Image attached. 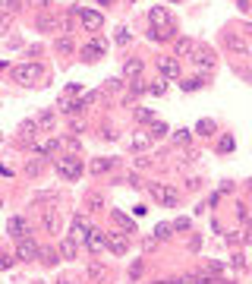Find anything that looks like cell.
I'll return each instance as SVG.
<instances>
[{"label": "cell", "mask_w": 252, "mask_h": 284, "mask_svg": "<svg viewBox=\"0 0 252 284\" xmlns=\"http://www.w3.org/2000/svg\"><path fill=\"white\" fill-rule=\"evenodd\" d=\"M54 167H57V174L69 183H76L82 177V161L76 155H60V158H54Z\"/></svg>", "instance_id": "1"}, {"label": "cell", "mask_w": 252, "mask_h": 284, "mask_svg": "<svg viewBox=\"0 0 252 284\" xmlns=\"http://www.w3.org/2000/svg\"><path fill=\"white\" fill-rule=\"evenodd\" d=\"M13 79L22 82V85H35L38 79H44V67L41 63H22L13 70Z\"/></svg>", "instance_id": "2"}, {"label": "cell", "mask_w": 252, "mask_h": 284, "mask_svg": "<svg viewBox=\"0 0 252 284\" xmlns=\"http://www.w3.org/2000/svg\"><path fill=\"white\" fill-rule=\"evenodd\" d=\"M148 189H152V199H158L161 205H167V208H177V189L173 186H167V183H148Z\"/></svg>", "instance_id": "3"}, {"label": "cell", "mask_w": 252, "mask_h": 284, "mask_svg": "<svg viewBox=\"0 0 252 284\" xmlns=\"http://www.w3.org/2000/svg\"><path fill=\"white\" fill-rule=\"evenodd\" d=\"M38 243H35L32 237H26V240H16V259H22V262H35L38 259Z\"/></svg>", "instance_id": "4"}, {"label": "cell", "mask_w": 252, "mask_h": 284, "mask_svg": "<svg viewBox=\"0 0 252 284\" xmlns=\"http://www.w3.org/2000/svg\"><path fill=\"white\" fill-rule=\"evenodd\" d=\"M73 16H79V23L85 26V32H98L101 23H104V16L98 10H73Z\"/></svg>", "instance_id": "5"}, {"label": "cell", "mask_w": 252, "mask_h": 284, "mask_svg": "<svg viewBox=\"0 0 252 284\" xmlns=\"http://www.w3.org/2000/svg\"><path fill=\"white\" fill-rule=\"evenodd\" d=\"M148 23H152V29H158V32L177 29V26L170 23V13H167L164 7H152V13H148Z\"/></svg>", "instance_id": "6"}, {"label": "cell", "mask_w": 252, "mask_h": 284, "mask_svg": "<svg viewBox=\"0 0 252 284\" xmlns=\"http://www.w3.org/2000/svg\"><path fill=\"white\" fill-rule=\"evenodd\" d=\"M104 51H107V41H104V38H92V41L82 48V60L92 63V60H98V57H104Z\"/></svg>", "instance_id": "7"}, {"label": "cell", "mask_w": 252, "mask_h": 284, "mask_svg": "<svg viewBox=\"0 0 252 284\" xmlns=\"http://www.w3.org/2000/svg\"><path fill=\"white\" fill-rule=\"evenodd\" d=\"M224 45H227V51L240 54V57H249V54H252V48H249V45L243 41L240 35H233V32H227V35H224Z\"/></svg>", "instance_id": "8"}, {"label": "cell", "mask_w": 252, "mask_h": 284, "mask_svg": "<svg viewBox=\"0 0 252 284\" xmlns=\"http://www.w3.org/2000/svg\"><path fill=\"white\" fill-rule=\"evenodd\" d=\"M158 70L167 76V79H180V60L177 57H158Z\"/></svg>", "instance_id": "9"}, {"label": "cell", "mask_w": 252, "mask_h": 284, "mask_svg": "<svg viewBox=\"0 0 252 284\" xmlns=\"http://www.w3.org/2000/svg\"><path fill=\"white\" fill-rule=\"evenodd\" d=\"M7 231H10V237H13V240H26V237H32V234H29V224H26V218H19V215H16V218H10Z\"/></svg>", "instance_id": "10"}, {"label": "cell", "mask_w": 252, "mask_h": 284, "mask_svg": "<svg viewBox=\"0 0 252 284\" xmlns=\"http://www.w3.org/2000/svg\"><path fill=\"white\" fill-rule=\"evenodd\" d=\"M85 246H88V253H101L104 246H107V234H101L98 227H92L88 237H85Z\"/></svg>", "instance_id": "11"}, {"label": "cell", "mask_w": 252, "mask_h": 284, "mask_svg": "<svg viewBox=\"0 0 252 284\" xmlns=\"http://www.w3.org/2000/svg\"><path fill=\"white\" fill-rule=\"evenodd\" d=\"M88 231H92V224H88V218H85V215H76V218H73V224H69V237H73V240L88 237Z\"/></svg>", "instance_id": "12"}, {"label": "cell", "mask_w": 252, "mask_h": 284, "mask_svg": "<svg viewBox=\"0 0 252 284\" xmlns=\"http://www.w3.org/2000/svg\"><path fill=\"white\" fill-rule=\"evenodd\" d=\"M107 246H111L117 256H126V250H130V237L126 234H107Z\"/></svg>", "instance_id": "13"}, {"label": "cell", "mask_w": 252, "mask_h": 284, "mask_svg": "<svg viewBox=\"0 0 252 284\" xmlns=\"http://www.w3.org/2000/svg\"><path fill=\"white\" fill-rule=\"evenodd\" d=\"M192 63L202 67V70H211V67H214V57H211L208 48H199V51H195V57H192Z\"/></svg>", "instance_id": "14"}, {"label": "cell", "mask_w": 252, "mask_h": 284, "mask_svg": "<svg viewBox=\"0 0 252 284\" xmlns=\"http://www.w3.org/2000/svg\"><path fill=\"white\" fill-rule=\"evenodd\" d=\"M152 145V133H136V136L130 139V148L133 151H145Z\"/></svg>", "instance_id": "15"}, {"label": "cell", "mask_w": 252, "mask_h": 284, "mask_svg": "<svg viewBox=\"0 0 252 284\" xmlns=\"http://www.w3.org/2000/svg\"><path fill=\"white\" fill-rule=\"evenodd\" d=\"M38 262H44V265H57V262H60V250H54V246H44V250L38 253Z\"/></svg>", "instance_id": "16"}, {"label": "cell", "mask_w": 252, "mask_h": 284, "mask_svg": "<svg viewBox=\"0 0 252 284\" xmlns=\"http://www.w3.org/2000/svg\"><path fill=\"white\" fill-rule=\"evenodd\" d=\"M76 253H79V243H76L73 237H66V240L60 243V256H63V259H76Z\"/></svg>", "instance_id": "17"}, {"label": "cell", "mask_w": 252, "mask_h": 284, "mask_svg": "<svg viewBox=\"0 0 252 284\" xmlns=\"http://www.w3.org/2000/svg\"><path fill=\"white\" fill-rule=\"evenodd\" d=\"M41 224L47 227L51 234H57V231H60V215H57V212H44V215H41Z\"/></svg>", "instance_id": "18"}, {"label": "cell", "mask_w": 252, "mask_h": 284, "mask_svg": "<svg viewBox=\"0 0 252 284\" xmlns=\"http://www.w3.org/2000/svg\"><path fill=\"white\" fill-rule=\"evenodd\" d=\"M111 167H114V158H95L92 164H88L92 174H104V170H111Z\"/></svg>", "instance_id": "19"}, {"label": "cell", "mask_w": 252, "mask_h": 284, "mask_svg": "<svg viewBox=\"0 0 252 284\" xmlns=\"http://www.w3.org/2000/svg\"><path fill=\"white\" fill-rule=\"evenodd\" d=\"M54 48H57L60 54H73L76 51V45H73V38H69V35H60L57 41H54Z\"/></svg>", "instance_id": "20"}, {"label": "cell", "mask_w": 252, "mask_h": 284, "mask_svg": "<svg viewBox=\"0 0 252 284\" xmlns=\"http://www.w3.org/2000/svg\"><path fill=\"white\" fill-rule=\"evenodd\" d=\"M142 67H145V63H142L139 57H130V60L123 63V73H126V76H139V73H142Z\"/></svg>", "instance_id": "21"}, {"label": "cell", "mask_w": 252, "mask_h": 284, "mask_svg": "<svg viewBox=\"0 0 252 284\" xmlns=\"http://www.w3.org/2000/svg\"><path fill=\"white\" fill-rule=\"evenodd\" d=\"M195 51V41L192 38H177V54L180 57H186V54H192Z\"/></svg>", "instance_id": "22"}, {"label": "cell", "mask_w": 252, "mask_h": 284, "mask_svg": "<svg viewBox=\"0 0 252 284\" xmlns=\"http://www.w3.org/2000/svg\"><path fill=\"white\" fill-rule=\"evenodd\" d=\"M54 123H57V117H54L51 111H41V114H38V126H41V129H54Z\"/></svg>", "instance_id": "23"}, {"label": "cell", "mask_w": 252, "mask_h": 284, "mask_svg": "<svg viewBox=\"0 0 252 284\" xmlns=\"http://www.w3.org/2000/svg\"><path fill=\"white\" fill-rule=\"evenodd\" d=\"M19 136H22L26 142H32V139H35V120H22V126H19Z\"/></svg>", "instance_id": "24"}, {"label": "cell", "mask_w": 252, "mask_h": 284, "mask_svg": "<svg viewBox=\"0 0 252 284\" xmlns=\"http://www.w3.org/2000/svg\"><path fill=\"white\" fill-rule=\"evenodd\" d=\"M19 7H22V0H0V13H19Z\"/></svg>", "instance_id": "25"}, {"label": "cell", "mask_w": 252, "mask_h": 284, "mask_svg": "<svg viewBox=\"0 0 252 284\" xmlns=\"http://www.w3.org/2000/svg\"><path fill=\"white\" fill-rule=\"evenodd\" d=\"M114 221H117V224H123V227H126V231H130V234H136V224H133L130 218H126L123 212H114Z\"/></svg>", "instance_id": "26"}, {"label": "cell", "mask_w": 252, "mask_h": 284, "mask_svg": "<svg viewBox=\"0 0 252 284\" xmlns=\"http://www.w3.org/2000/svg\"><path fill=\"white\" fill-rule=\"evenodd\" d=\"M41 167H44V164H41L38 158H32V161L26 164V174H29V177H38V174H41Z\"/></svg>", "instance_id": "27"}, {"label": "cell", "mask_w": 252, "mask_h": 284, "mask_svg": "<svg viewBox=\"0 0 252 284\" xmlns=\"http://www.w3.org/2000/svg\"><path fill=\"white\" fill-rule=\"evenodd\" d=\"M195 129H199L202 136H211V133H214V120H199V126H195Z\"/></svg>", "instance_id": "28"}, {"label": "cell", "mask_w": 252, "mask_h": 284, "mask_svg": "<svg viewBox=\"0 0 252 284\" xmlns=\"http://www.w3.org/2000/svg\"><path fill=\"white\" fill-rule=\"evenodd\" d=\"M202 85H205V82L199 79V76H192V79H186V82H183V89H186V92H195V89H202Z\"/></svg>", "instance_id": "29"}, {"label": "cell", "mask_w": 252, "mask_h": 284, "mask_svg": "<svg viewBox=\"0 0 252 284\" xmlns=\"http://www.w3.org/2000/svg\"><path fill=\"white\" fill-rule=\"evenodd\" d=\"M136 117H139L142 123H152V120H155V114H152V111H145V107H139V111H136Z\"/></svg>", "instance_id": "30"}, {"label": "cell", "mask_w": 252, "mask_h": 284, "mask_svg": "<svg viewBox=\"0 0 252 284\" xmlns=\"http://www.w3.org/2000/svg\"><path fill=\"white\" fill-rule=\"evenodd\" d=\"M155 237H158V240L170 237V224H158V227H155Z\"/></svg>", "instance_id": "31"}, {"label": "cell", "mask_w": 252, "mask_h": 284, "mask_svg": "<svg viewBox=\"0 0 252 284\" xmlns=\"http://www.w3.org/2000/svg\"><path fill=\"white\" fill-rule=\"evenodd\" d=\"M10 23H13V16H10V13H0V35L10 29Z\"/></svg>", "instance_id": "32"}, {"label": "cell", "mask_w": 252, "mask_h": 284, "mask_svg": "<svg viewBox=\"0 0 252 284\" xmlns=\"http://www.w3.org/2000/svg\"><path fill=\"white\" fill-rule=\"evenodd\" d=\"M126 41H130V32H126V26H120L117 29V45H126Z\"/></svg>", "instance_id": "33"}, {"label": "cell", "mask_w": 252, "mask_h": 284, "mask_svg": "<svg viewBox=\"0 0 252 284\" xmlns=\"http://www.w3.org/2000/svg\"><path fill=\"white\" fill-rule=\"evenodd\" d=\"M57 148H60V139H51V142L41 145V151H47V155H51V151H57Z\"/></svg>", "instance_id": "34"}, {"label": "cell", "mask_w": 252, "mask_h": 284, "mask_svg": "<svg viewBox=\"0 0 252 284\" xmlns=\"http://www.w3.org/2000/svg\"><path fill=\"white\" fill-rule=\"evenodd\" d=\"M173 231H189V218H177L173 221Z\"/></svg>", "instance_id": "35"}, {"label": "cell", "mask_w": 252, "mask_h": 284, "mask_svg": "<svg viewBox=\"0 0 252 284\" xmlns=\"http://www.w3.org/2000/svg\"><path fill=\"white\" fill-rule=\"evenodd\" d=\"M164 133H167V126H164V123H155V126H152V139H158V136H164Z\"/></svg>", "instance_id": "36"}, {"label": "cell", "mask_w": 252, "mask_h": 284, "mask_svg": "<svg viewBox=\"0 0 252 284\" xmlns=\"http://www.w3.org/2000/svg\"><path fill=\"white\" fill-rule=\"evenodd\" d=\"M173 139H177V142H189V129H177Z\"/></svg>", "instance_id": "37"}, {"label": "cell", "mask_w": 252, "mask_h": 284, "mask_svg": "<svg viewBox=\"0 0 252 284\" xmlns=\"http://www.w3.org/2000/svg\"><path fill=\"white\" fill-rule=\"evenodd\" d=\"M230 148H233V139H230V136H224V139H221V151H230Z\"/></svg>", "instance_id": "38"}, {"label": "cell", "mask_w": 252, "mask_h": 284, "mask_svg": "<svg viewBox=\"0 0 252 284\" xmlns=\"http://www.w3.org/2000/svg\"><path fill=\"white\" fill-rule=\"evenodd\" d=\"M88 275H92V278H101V275H104V269H101V265H92V269H88Z\"/></svg>", "instance_id": "39"}, {"label": "cell", "mask_w": 252, "mask_h": 284, "mask_svg": "<svg viewBox=\"0 0 252 284\" xmlns=\"http://www.w3.org/2000/svg\"><path fill=\"white\" fill-rule=\"evenodd\" d=\"M152 95H164V82H158V85H148Z\"/></svg>", "instance_id": "40"}, {"label": "cell", "mask_w": 252, "mask_h": 284, "mask_svg": "<svg viewBox=\"0 0 252 284\" xmlns=\"http://www.w3.org/2000/svg\"><path fill=\"white\" fill-rule=\"evenodd\" d=\"M10 265H13V259H10V256H4V253H0V269H10Z\"/></svg>", "instance_id": "41"}, {"label": "cell", "mask_w": 252, "mask_h": 284, "mask_svg": "<svg viewBox=\"0 0 252 284\" xmlns=\"http://www.w3.org/2000/svg\"><path fill=\"white\" fill-rule=\"evenodd\" d=\"M195 284H214V281H211L208 275H199V278H195Z\"/></svg>", "instance_id": "42"}, {"label": "cell", "mask_w": 252, "mask_h": 284, "mask_svg": "<svg viewBox=\"0 0 252 284\" xmlns=\"http://www.w3.org/2000/svg\"><path fill=\"white\" fill-rule=\"evenodd\" d=\"M32 4H35V7H41V10H44V7H47V0H32Z\"/></svg>", "instance_id": "43"}, {"label": "cell", "mask_w": 252, "mask_h": 284, "mask_svg": "<svg viewBox=\"0 0 252 284\" xmlns=\"http://www.w3.org/2000/svg\"><path fill=\"white\" fill-rule=\"evenodd\" d=\"M98 4H114V0H98Z\"/></svg>", "instance_id": "44"}, {"label": "cell", "mask_w": 252, "mask_h": 284, "mask_svg": "<svg viewBox=\"0 0 252 284\" xmlns=\"http://www.w3.org/2000/svg\"><path fill=\"white\" fill-rule=\"evenodd\" d=\"M32 284H44V281H32Z\"/></svg>", "instance_id": "45"}, {"label": "cell", "mask_w": 252, "mask_h": 284, "mask_svg": "<svg viewBox=\"0 0 252 284\" xmlns=\"http://www.w3.org/2000/svg\"><path fill=\"white\" fill-rule=\"evenodd\" d=\"M60 284H69V281H60Z\"/></svg>", "instance_id": "46"}]
</instances>
